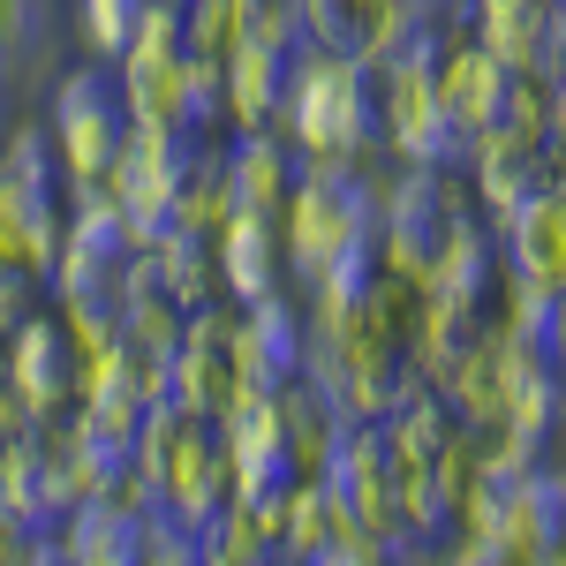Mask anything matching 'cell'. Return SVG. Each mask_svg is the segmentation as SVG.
Returning <instances> with one entry per match:
<instances>
[{
	"instance_id": "obj_1",
	"label": "cell",
	"mask_w": 566,
	"mask_h": 566,
	"mask_svg": "<svg viewBox=\"0 0 566 566\" xmlns=\"http://www.w3.org/2000/svg\"><path fill=\"white\" fill-rule=\"evenodd\" d=\"M272 129L287 136V151L303 167L310 159H378V69L303 39L287 53Z\"/></svg>"
},
{
	"instance_id": "obj_2",
	"label": "cell",
	"mask_w": 566,
	"mask_h": 566,
	"mask_svg": "<svg viewBox=\"0 0 566 566\" xmlns=\"http://www.w3.org/2000/svg\"><path fill=\"white\" fill-rule=\"evenodd\" d=\"M136 476L151 483V499L175 514L189 536L227 506V461H219V438L205 416H189L181 400L144 408V431H136Z\"/></svg>"
},
{
	"instance_id": "obj_3",
	"label": "cell",
	"mask_w": 566,
	"mask_h": 566,
	"mask_svg": "<svg viewBox=\"0 0 566 566\" xmlns=\"http://www.w3.org/2000/svg\"><path fill=\"white\" fill-rule=\"evenodd\" d=\"M469 212H476V197H469L461 167H400V175H386V197H378V264L423 287L431 258L446 250V234Z\"/></svg>"
},
{
	"instance_id": "obj_4",
	"label": "cell",
	"mask_w": 566,
	"mask_h": 566,
	"mask_svg": "<svg viewBox=\"0 0 566 566\" xmlns=\"http://www.w3.org/2000/svg\"><path fill=\"white\" fill-rule=\"evenodd\" d=\"M45 136H53L61 189L106 181L114 151H122V136H129V106H122V84H114V61H76V69L53 84Z\"/></svg>"
},
{
	"instance_id": "obj_5",
	"label": "cell",
	"mask_w": 566,
	"mask_h": 566,
	"mask_svg": "<svg viewBox=\"0 0 566 566\" xmlns=\"http://www.w3.org/2000/svg\"><path fill=\"white\" fill-rule=\"evenodd\" d=\"M197 144H205L197 129H144V122H129L122 151H114V167H106V189H114V205H122V219H129L136 250L167 227L181 175L197 167Z\"/></svg>"
},
{
	"instance_id": "obj_6",
	"label": "cell",
	"mask_w": 566,
	"mask_h": 566,
	"mask_svg": "<svg viewBox=\"0 0 566 566\" xmlns=\"http://www.w3.org/2000/svg\"><path fill=\"white\" fill-rule=\"evenodd\" d=\"M234 317L242 310L227 303V295H212V303L181 310V340H175V400L189 408V416H205V423H219L242 392H258L250 378H242V340H234Z\"/></svg>"
},
{
	"instance_id": "obj_7",
	"label": "cell",
	"mask_w": 566,
	"mask_h": 566,
	"mask_svg": "<svg viewBox=\"0 0 566 566\" xmlns=\"http://www.w3.org/2000/svg\"><path fill=\"white\" fill-rule=\"evenodd\" d=\"M378 144H386L400 167H461L469 136L446 122L431 61H392V69H378Z\"/></svg>"
},
{
	"instance_id": "obj_8",
	"label": "cell",
	"mask_w": 566,
	"mask_h": 566,
	"mask_svg": "<svg viewBox=\"0 0 566 566\" xmlns=\"http://www.w3.org/2000/svg\"><path fill=\"white\" fill-rule=\"evenodd\" d=\"M287 522H280V559H303V566H378L386 544L348 514V499L333 491L325 476H295L280 491Z\"/></svg>"
},
{
	"instance_id": "obj_9",
	"label": "cell",
	"mask_w": 566,
	"mask_h": 566,
	"mask_svg": "<svg viewBox=\"0 0 566 566\" xmlns=\"http://www.w3.org/2000/svg\"><path fill=\"white\" fill-rule=\"evenodd\" d=\"M212 438H219V461H227V499H264V491L295 483L280 392H242V400L212 423Z\"/></svg>"
},
{
	"instance_id": "obj_10",
	"label": "cell",
	"mask_w": 566,
	"mask_h": 566,
	"mask_svg": "<svg viewBox=\"0 0 566 566\" xmlns=\"http://www.w3.org/2000/svg\"><path fill=\"white\" fill-rule=\"evenodd\" d=\"M325 483L348 499L355 522L386 544V559H423V544H408L400 506H392V469H386V431H378V423H348V438H340V453H333Z\"/></svg>"
},
{
	"instance_id": "obj_11",
	"label": "cell",
	"mask_w": 566,
	"mask_h": 566,
	"mask_svg": "<svg viewBox=\"0 0 566 566\" xmlns=\"http://www.w3.org/2000/svg\"><path fill=\"white\" fill-rule=\"evenodd\" d=\"M0 370L15 378L31 416H69V400H76V348H69L53 310H23L15 317V333L0 340Z\"/></svg>"
},
{
	"instance_id": "obj_12",
	"label": "cell",
	"mask_w": 566,
	"mask_h": 566,
	"mask_svg": "<svg viewBox=\"0 0 566 566\" xmlns=\"http://www.w3.org/2000/svg\"><path fill=\"white\" fill-rule=\"evenodd\" d=\"M499 258H506V272H522L544 295H559L566 287V181L528 189L522 205L499 219Z\"/></svg>"
},
{
	"instance_id": "obj_13",
	"label": "cell",
	"mask_w": 566,
	"mask_h": 566,
	"mask_svg": "<svg viewBox=\"0 0 566 566\" xmlns=\"http://www.w3.org/2000/svg\"><path fill=\"white\" fill-rule=\"evenodd\" d=\"M461 175H469V197H476V212L499 227V219L522 205L528 189H544V144H528V136H514V129H476L469 136V151H461Z\"/></svg>"
},
{
	"instance_id": "obj_14",
	"label": "cell",
	"mask_w": 566,
	"mask_h": 566,
	"mask_svg": "<svg viewBox=\"0 0 566 566\" xmlns=\"http://www.w3.org/2000/svg\"><path fill=\"white\" fill-rule=\"evenodd\" d=\"M431 76H438V106H446V122H453L461 136H476V129L499 122V98H506V76H514V69H506L483 39L453 31V39L438 45Z\"/></svg>"
},
{
	"instance_id": "obj_15",
	"label": "cell",
	"mask_w": 566,
	"mask_h": 566,
	"mask_svg": "<svg viewBox=\"0 0 566 566\" xmlns=\"http://www.w3.org/2000/svg\"><path fill=\"white\" fill-rule=\"evenodd\" d=\"M242 317H234V340H242V378L258 392H280L295 370H303V325L310 310L287 303L280 287L272 295H258V303H234Z\"/></svg>"
},
{
	"instance_id": "obj_16",
	"label": "cell",
	"mask_w": 566,
	"mask_h": 566,
	"mask_svg": "<svg viewBox=\"0 0 566 566\" xmlns=\"http://www.w3.org/2000/svg\"><path fill=\"white\" fill-rule=\"evenodd\" d=\"M212 264H219V295L227 303H258L287 280V258H280V227L264 212H234L212 234Z\"/></svg>"
},
{
	"instance_id": "obj_17",
	"label": "cell",
	"mask_w": 566,
	"mask_h": 566,
	"mask_svg": "<svg viewBox=\"0 0 566 566\" xmlns=\"http://www.w3.org/2000/svg\"><path fill=\"white\" fill-rule=\"evenodd\" d=\"M438 400L453 408L461 431L499 423V408H506V333L499 325H476V340L453 355V370L438 378Z\"/></svg>"
},
{
	"instance_id": "obj_18",
	"label": "cell",
	"mask_w": 566,
	"mask_h": 566,
	"mask_svg": "<svg viewBox=\"0 0 566 566\" xmlns=\"http://www.w3.org/2000/svg\"><path fill=\"white\" fill-rule=\"evenodd\" d=\"M499 272H506V258H499V234H491V219H483V212H469L453 234H446V250L431 258L423 295H446V303L483 310V303H491V287H499Z\"/></svg>"
},
{
	"instance_id": "obj_19",
	"label": "cell",
	"mask_w": 566,
	"mask_h": 566,
	"mask_svg": "<svg viewBox=\"0 0 566 566\" xmlns=\"http://www.w3.org/2000/svg\"><path fill=\"white\" fill-rule=\"evenodd\" d=\"M122 106L144 129H189V53H122L114 61Z\"/></svg>"
},
{
	"instance_id": "obj_20",
	"label": "cell",
	"mask_w": 566,
	"mask_h": 566,
	"mask_svg": "<svg viewBox=\"0 0 566 566\" xmlns=\"http://www.w3.org/2000/svg\"><path fill=\"white\" fill-rule=\"evenodd\" d=\"M227 181H234V205L242 212H280V197H287V181H295V151H287V136L272 129H227Z\"/></svg>"
},
{
	"instance_id": "obj_21",
	"label": "cell",
	"mask_w": 566,
	"mask_h": 566,
	"mask_svg": "<svg viewBox=\"0 0 566 566\" xmlns=\"http://www.w3.org/2000/svg\"><path fill=\"white\" fill-rule=\"evenodd\" d=\"M53 552L69 566H136V514L114 506L106 491L76 499L61 522H53Z\"/></svg>"
},
{
	"instance_id": "obj_22",
	"label": "cell",
	"mask_w": 566,
	"mask_h": 566,
	"mask_svg": "<svg viewBox=\"0 0 566 566\" xmlns=\"http://www.w3.org/2000/svg\"><path fill=\"white\" fill-rule=\"evenodd\" d=\"M219 84H227V129H264L280 106V84H287V53L264 39H242L219 61Z\"/></svg>"
},
{
	"instance_id": "obj_23",
	"label": "cell",
	"mask_w": 566,
	"mask_h": 566,
	"mask_svg": "<svg viewBox=\"0 0 566 566\" xmlns=\"http://www.w3.org/2000/svg\"><path fill=\"white\" fill-rule=\"evenodd\" d=\"M552 8H559V0H461V23H469V39H483L506 69H536L544 31H552Z\"/></svg>"
},
{
	"instance_id": "obj_24",
	"label": "cell",
	"mask_w": 566,
	"mask_h": 566,
	"mask_svg": "<svg viewBox=\"0 0 566 566\" xmlns=\"http://www.w3.org/2000/svg\"><path fill=\"white\" fill-rule=\"evenodd\" d=\"M144 258H151V280H159V295L181 310L212 303L219 295V264H212V234H189V227H159L151 242H144Z\"/></svg>"
},
{
	"instance_id": "obj_25",
	"label": "cell",
	"mask_w": 566,
	"mask_h": 566,
	"mask_svg": "<svg viewBox=\"0 0 566 566\" xmlns=\"http://www.w3.org/2000/svg\"><path fill=\"white\" fill-rule=\"evenodd\" d=\"M280 423H287V469L295 476H325L333 453H340V438H348V416H333L303 378L280 386Z\"/></svg>"
},
{
	"instance_id": "obj_26",
	"label": "cell",
	"mask_w": 566,
	"mask_h": 566,
	"mask_svg": "<svg viewBox=\"0 0 566 566\" xmlns=\"http://www.w3.org/2000/svg\"><path fill=\"white\" fill-rule=\"evenodd\" d=\"M234 212H242V205H234V181H227V151L205 136V144H197V167H189V175H181V189H175V212H167V227L219 234Z\"/></svg>"
},
{
	"instance_id": "obj_27",
	"label": "cell",
	"mask_w": 566,
	"mask_h": 566,
	"mask_svg": "<svg viewBox=\"0 0 566 566\" xmlns=\"http://www.w3.org/2000/svg\"><path fill=\"white\" fill-rule=\"evenodd\" d=\"M250 39V0H181V53L189 61H227Z\"/></svg>"
},
{
	"instance_id": "obj_28",
	"label": "cell",
	"mask_w": 566,
	"mask_h": 566,
	"mask_svg": "<svg viewBox=\"0 0 566 566\" xmlns=\"http://www.w3.org/2000/svg\"><path fill=\"white\" fill-rule=\"evenodd\" d=\"M197 559L205 566H258V559H272V536L258 528L250 499H227L212 522L197 528Z\"/></svg>"
},
{
	"instance_id": "obj_29",
	"label": "cell",
	"mask_w": 566,
	"mask_h": 566,
	"mask_svg": "<svg viewBox=\"0 0 566 566\" xmlns=\"http://www.w3.org/2000/svg\"><path fill=\"white\" fill-rule=\"evenodd\" d=\"M370 280H378V242L363 234V242H348L340 258H325L310 272V310H348Z\"/></svg>"
},
{
	"instance_id": "obj_30",
	"label": "cell",
	"mask_w": 566,
	"mask_h": 566,
	"mask_svg": "<svg viewBox=\"0 0 566 566\" xmlns=\"http://www.w3.org/2000/svg\"><path fill=\"white\" fill-rule=\"evenodd\" d=\"M136 8H144V0H76V31H84L91 61H122V53H129Z\"/></svg>"
},
{
	"instance_id": "obj_31",
	"label": "cell",
	"mask_w": 566,
	"mask_h": 566,
	"mask_svg": "<svg viewBox=\"0 0 566 566\" xmlns=\"http://www.w3.org/2000/svg\"><path fill=\"white\" fill-rule=\"evenodd\" d=\"M136 566H197V536H189L159 499L136 514Z\"/></svg>"
},
{
	"instance_id": "obj_32",
	"label": "cell",
	"mask_w": 566,
	"mask_h": 566,
	"mask_svg": "<svg viewBox=\"0 0 566 566\" xmlns=\"http://www.w3.org/2000/svg\"><path fill=\"white\" fill-rule=\"evenodd\" d=\"M129 53H181V0H144L136 8Z\"/></svg>"
},
{
	"instance_id": "obj_33",
	"label": "cell",
	"mask_w": 566,
	"mask_h": 566,
	"mask_svg": "<svg viewBox=\"0 0 566 566\" xmlns=\"http://www.w3.org/2000/svg\"><path fill=\"white\" fill-rule=\"evenodd\" d=\"M31 295H39V280H31V272H15V264H0V340L15 333V317L31 310Z\"/></svg>"
},
{
	"instance_id": "obj_34",
	"label": "cell",
	"mask_w": 566,
	"mask_h": 566,
	"mask_svg": "<svg viewBox=\"0 0 566 566\" xmlns=\"http://www.w3.org/2000/svg\"><path fill=\"white\" fill-rule=\"evenodd\" d=\"M536 348L552 355V370L566 378V287L552 295V310H544V333H536Z\"/></svg>"
},
{
	"instance_id": "obj_35",
	"label": "cell",
	"mask_w": 566,
	"mask_h": 566,
	"mask_svg": "<svg viewBox=\"0 0 566 566\" xmlns=\"http://www.w3.org/2000/svg\"><path fill=\"white\" fill-rule=\"evenodd\" d=\"M31 431V408H23V392H15V378L0 370V438H23Z\"/></svg>"
},
{
	"instance_id": "obj_36",
	"label": "cell",
	"mask_w": 566,
	"mask_h": 566,
	"mask_svg": "<svg viewBox=\"0 0 566 566\" xmlns=\"http://www.w3.org/2000/svg\"><path fill=\"white\" fill-rule=\"evenodd\" d=\"M31 31V0H0V53H15Z\"/></svg>"
},
{
	"instance_id": "obj_37",
	"label": "cell",
	"mask_w": 566,
	"mask_h": 566,
	"mask_svg": "<svg viewBox=\"0 0 566 566\" xmlns=\"http://www.w3.org/2000/svg\"><path fill=\"white\" fill-rule=\"evenodd\" d=\"M544 144H566V76H552V136Z\"/></svg>"
},
{
	"instance_id": "obj_38",
	"label": "cell",
	"mask_w": 566,
	"mask_h": 566,
	"mask_svg": "<svg viewBox=\"0 0 566 566\" xmlns=\"http://www.w3.org/2000/svg\"><path fill=\"white\" fill-rule=\"evenodd\" d=\"M0 129H8V53H0Z\"/></svg>"
},
{
	"instance_id": "obj_39",
	"label": "cell",
	"mask_w": 566,
	"mask_h": 566,
	"mask_svg": "<svg viewBox=\"0 0 566 566\" xmlns=\"http://www.w3.org/2000/svg\"><path fill=\"white\" fill-rule=\"evenodd\" d=\"M552 438H566V400H559V423H552Z\"/></svg>"
},
{
	"instance_id": "obj_40",
	"label": "cell",
	"mask_w": 566,
	"mask_h": 566,
	"mask_svg": "<svg viewBox=\"0 0 566 566\" xmlns=\"http://www.w3.org/2000/svg\"><path fill=\"white\" fill-rule=\"evenodd\" d=\"M446 8H461V0H446Z\"/></svg>"
}]
</instances>
